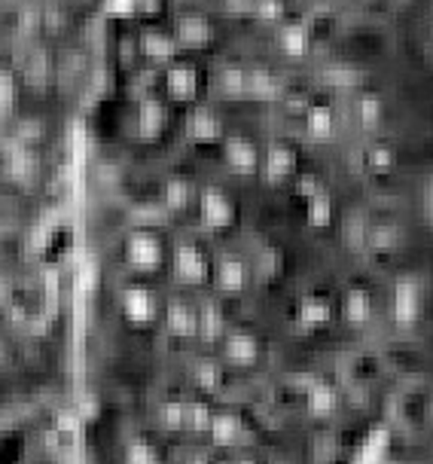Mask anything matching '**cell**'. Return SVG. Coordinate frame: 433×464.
<instances>
[{"label": "cell", "instance_id": "obj_7", "mask_svg": "<svg viewBox=\"0 0 433 464\" xmlns=\"http://www.w3.org/2000/svg\"><path fill=\"white\" fill-rule=\"evenodd\" d=\"M229 354L232 358H245V361H251L254 354H256V348H254V339H247V336H236L229 343Z\"/></svg>", "mask_w": 433, "mask_h": 464}, {"label": "cell", "instance_id": "obj_12", "mask_svg": "<svg viewBox=\"0 0 433 464\" xmlns=\"http://www.w3.org/2000/svg\"><path fill=\"white\" fill-rule=\"evenodd\" d=\"M245 464H251V461H245Z\"/></svg>", "mask_w": 433, "mask_h": 464}, {"label": "cell", "instance_id": "obj_5", "mask_svg": "<svg viewBox=\"0 0 433 464\" xmlns=\"http://www.w3.org/2000/svg\"><path fill=\"white\" fill-rule=\"evenodd\" d=\"M126 464H159V450L153 443L131 440L126 446Z\"/></svg>", "mask_w": 433, "mask_h": 464}, {"label": "cell", "instance_id": "obj_1", "mask_svg": "<svg viewBox=\"0 0 433 464\" xmlns=\"http://www.w3.org/2000/svg\"><path fill=\"white\" fill-rule=\"evenodd\" d=\"M433 406V397L424 388H412V394H403L397 401V419L412 421L415 428H421L428 421V412Z\"/></svg>", "mask_w": 433, "mask_h": 464}, {"label": "cell", "instance_id": "obj_3", "mask_svg": "<svg viewBox=\"0 0 433 464\" xmlns=\"http://www.w3.org/2000/svg\"><path fill=\"white\" fill-rule=\"evenodd\" d=\"M305 403L312 412H332L339 403V394H336V388H330L327 382H314L305 392Z\"/></svg>", "mask_w": 433, "mask_h": 464}, {"label": "cell", "instance_id": "obj_2", "mask_svg": "<svg viewBox=\"0 0 433 464\" xmlns=\"http://www.w3.org/2000/svg\"><path fill=\"white\" fill-rule=\"evenodd\" d=\"M388 452V430L385 428H372L370 437L363 440V446L354 455V464H381Z\"/></svg>", "mask_w": 433, "mask_h": 464}, {"label": "cell", "instance_id": "obj_11", "mask_svg": "<svg viewBox=\"0 0 433 464\" xmlns=\"http://www.w3.org/2000/svg\"><path fill=\"white\" fill-rule=\"evenodd\" d=\"M189 464H207L205 459H193V461H189Z\"/></svg>", "mask_w": 433, "mask_h": 464}, {"label": "cell", "instance_id": "obj_6", "mask_svg": "<svg viewBox=\"0 0 433 464\" xmlns=\"http://www.w3.org/2000/svg\"><path fill=\"white\" fill-rule=\"evenodd\" d=\"M211 430H214V437L220 443H229L232 437H238L241 428H238V421L232 419V416H214L211 419Z\"/></svg>", "mask_w": 433, "mask_h": 464}, {"label": "cell", "instance_id": "obj_8", "mask_svg": "<svg viewBox=\"0 0 433 464\" xmlns=\"http://www.w3.org/2000/svg\"><path fill=\"white\" fill-rule=\"evenodd\" d=\"M187 419L193 421L196 428H207L211 425V410H207L205 403H187Z\"/></svg>", "mask_w": 433, "mask_h": 464}, {"label": "cell", "instance_id": "obj_9", "mask_svg": "<svg viewBox=\"0 0 433 464\" xmlns=\"http://www.w3.org/2000/svg\"><path fill=\"white\" fill-rule=\"evenodd\" d=\"M196 376L202 379V382H205L207 388H214V385H216V379H220V367H216V363H198Z\"/></svg>", "mask_w": 433, "mask_h": 464}, {"label": "cell", "instance_id": "obj_10", "mask_svg": "<svg viewBox=\"0 0 433 464\" xmlns=\"http://www.w3.org/2000/svg\"><path fill=\"white\" fill-rule=\"evenodd\" d=\"M162 416L168 425H180V419L187 416V406H180V403H171V406H165L162 410Z\"/></svg>", "mask_w": 433, "mask_h": 464}, {"label": "cell", "instance_id": "obj_4", "mask_svg": "<svg viewBox=\"0 0 433 464\" xmlns=\"http://www.w3.org/2000/svg\"><path fill=\"white\" fill-rule=\"evenodd\" d=\"M376 376H379V363H376V361H370V358H363V354H357V358H354V367H351V370H345V379H348V382H351L354 388L370 385Z\"/></svg>", "mask_w": 433, "mask_h": 464}]
</instances>
